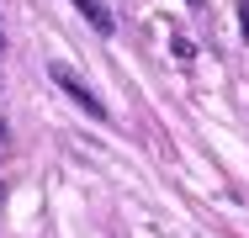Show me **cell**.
I'll return each instance as SVG.
<instances>
[{"label":"cell","instance_id":"1","mask_svg":"<svg viewBox=\"0 0 249 238\" xmlns=\"http://www.w3.org/2000/svg\"><path fill=\"white\" fill-rule=\"evenodd\" d=\"M53 85H58L64 95H69V101H74V106H80V111H85L90 122H111V111H106V101H101V95L90 90V85H85V80H80V74H74L69 64H53Z\"/></svg>","mask_w":249,"mask_h":238},{"label":"cell","instance_id":"2","mask_svg":"<svg viewBox=\"0 0 249 238\" xmlns=\"http://www.w3.org/2000/svg\"><path fill=\"white\" fill-rule=\"evenodd\" d=\"M74 11H80V16H85V21L96 27L101 37H111V32H117V16H111V11L101 5V0H74Z\"/></svg>","mask_w":249,"mask_h":238},{"label":"cell","instance_id":"3","mask_svg":"<svg viewBox=\"0 0 249 238\" xmlns=\"http://www.w3.org/2000/svg\"><path fill=\"white\" fill-rule=\"evenodd\" d=\"M170 48H175V58H186V64L196 58V43H191L186 32H175V37H170Z\"/></svg>","mask_w":249,"mask_h":238},{"label":"cell","instance_id":"4","mask_svg":"<svg viewBox=\"0 0 249 238\" xmlns=\"http://www.w3.org/2000/svg\"><path fill=\"white\" fill-rule=\"evenodd\" d=\"M239 21H244V43H249V0H239Z\"/></svg>","mask_w":249,"mask_h":238},{"label":"cell","instance_id":"5","mask_svg":"<svg viewBox=\"0 0 249 238\" xmlns=\"http://www.w3.org/2000/svg\"><path fill=\"white\" fill-rule=\"evenodd\" d=\"M0 201H5V186H0Z\"/></svg>","mask_w":249,"mask_h":238},{"label":"cell","instance_id":"6","mask_svg":"<svg viewBox=\"0 0 249 238\" xmlns=\"http://www.w3.org/2000/svg\"><path fill=\"white\" fill-rule=\"evenodd\" d=\"M186 5H201V0H186Z\"/></svg>","mask_w":249,"mask_h":238}]
</instances>
